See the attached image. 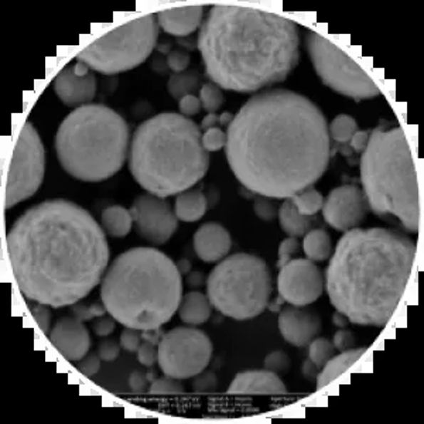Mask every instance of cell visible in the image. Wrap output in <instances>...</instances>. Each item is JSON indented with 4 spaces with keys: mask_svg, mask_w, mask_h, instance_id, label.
<instances>
[{
    "mask_svg": "<svg viewBox=\"0 0 424 424\" xmlns=\"http://www.w3.org/2000/svg\"><path fill=\"white\" fill-rule=\"evenodd\" d=\"M225 153L251 192L287 200L311 188L329 169L331 138L321 109L283 88L256 93L227 130Z\"/></svg>",
    "mask_w": 424,
    "mask_h": 424,
    "instance_id": "obj_1",
    "label": "cell"
},
{
    "mask_svg": "<svg viewBox=\"0 0 424 424\" xmlns=\"http://www.w3.org/2000/svg\"><path fill=\"white\" fill-rule=\"evenodd\" d=\"M7 252L21 294L54 309L73 306L102 281L109 263L105 232L67 200L29 208L10 228Z\"/></svg>",
    "mask_w": 424,
    "mask_h": 424,
    "instance_id": "obj_2",
    "label": "cell"
},
{
    "mask_svg": "<svg viewBox=\"0 0 424 424\" xmlns=\"http://www.w3.org/2000/svg\"><path fill=\"white\" fill-rule=\"evenodd\" d=\"M197 46L212 84L241 93L286 81L300 58L294 21L241 6H212Z\"/></svg>",
    "mask_w": 424,
    "mask_h": 424,
    "instance_id": "obj_3",
    "label": "cell"
},
{
    "mask_svg": "<svg viewBox=\"0 0 424 424\" xmlns=\"http://www.w3.org/2000/svg\"><path fill=\"white\" fill-rule=\"evenodd\" d=\"M415 257L416 244L398 231H346L326 270L331 304L352 324L385 327L406 291Z\"/></svg>",
    "mask_w": 424,
    "mask_h": 424,
    "instance_id": "obj_4",
    "label": "cell"
},
{
    "mask_svg": "<svg viewBox=\"0 0 424 424\" xmlns=\"http://www.w3.org/2000/svg\"><path fill=\"white\" fill-rule=\"evenodd\" d=\"M100 299L108 313L128 329H162L180 307L181 274L167 254L155 248H133L106 269Z\"/></svg>",
    "mask_w": 424,
    "mask_h": 424,
    "instance_id": "obj_5",
    "label": "cell"
},
{
    "mask_svg": "<svg viewBox=\"0 0 424 424\" xmlns=\"http://www.w3.org/2000/svg\"><path fill=\"white\" fill-rule=\"evenodd\" d=\"M210 155L200 128L187 116L160 113L135 132L129 170L149 194L167 198L194 187L207 174Z\"/></svg>",
    "mask_w": 424,
    "mask_h": 424,
    "instance_id": "obj_6",
    "label": "cell"
},
{
    "mask_svg": "<svg viewBox=\"0 0 424 424\" xmlns=\"http://www.w3.org/2000/svg\"><path fill=\"white\" fill-rule=\"evenodd\" d=\"M361 181L369 210L396 217L408 232L419 229V185L412 150L402 128L378 126L361 157Z\"/></svg>",
    "mask_w": 424,
    "mask_h": 424,
    "instance_id": "obj_7",
    "label": "cell"
},
{
    "mask_svg": "<svg viewBox=\"0 0 424 424\" xmlns=\"http://www.w3.org/2000/svg\"><path fill=\"white\" fill-rule=\"evenodd\" d=\"M129 125L113 109L88 103L73 110L56 135L57 157L70 175L85 182L110 178L129 157Z\"/></svg>",
    "mask_w": 424,
    "mask_h": 424,
    "instance_id": "obj_8",
    "label": "cell"
},
{
    "mask_svg": "<svg viewBox=\"0 0 424 424\" xmlns=\"http://www.w3.org/2000/svg\"><path fill=\"white\" fill-rule=\"evenodd\" d=\"M207 296L222 316L245 321L262 314L272 296V274L254 254L225 257L208 276Z\"/></svg>",
    "mask_w": 424,
    "mask_h": 424,
    "instance_id": "obj_9",
    "label": "cell"
},
{
    "mask_svg": "<svg viewBox=\"0 0 424 424\" xmlns=\"http://www.w3.org/2000/svg\"><path fill=\"white\" fill-rule=\"evenodd\" d=\"M156 14H146L99 37L77 56L91 70L113 76L139 67L153 53L159 38Z\"/></svg>",
    "mask_w": 424,
    "mask_h": 424,
    "instance_id": "obj_10",
    "label": "cell"
},
{
    "mask_svg": "<svg viewBox=\"0 0 424 424\" xmlns=\"http://www.w3.org/2000/svg\"><path fill=\"white\" fill-rule=\"evenodd\" d=\"M306 47L323 84L355 100L381 95L373 80L334 43L316 31H307Z\"/></svg>",
    "mask_w": 424,
    "mask_h": 424,
    "instance_id": "obj_11",
    "label": "cell"
},
{
    "mask_svg": "<svg viewBox=\"0 0 424 424\" xmlns=\"http://www.w3.org/2000/svg\"><path fill=\"white\" fill-rule=\"evenodd\" d=\"M46 170V153L43 142L30 122H26L13 150L6 184L4 207L33 197L40 188Z\"/></svg>",
    "mask_w": 424,
    "mask_h": 424,
    "instance_id": "obj_12",
    "label": "cell"
},
{
    "mask_svg": "<svg viewBox=\"0 0 424 424\" xmlns=\"http://www.w3.org/2000/svg\"><path fill=\"white\" fill-rule=\"evenodd\" d=\"M157 352L165 375L181 381L205 371L212 356V342L201 330L180 327L162 337Z\"/></svg>",
    "mask_w": 424,
    "mask_h": 424,
    "instance_id": "obj_13",
    "label": "cell"
},
{
    "mask_svg": "<svg viewBox=\"0 0 424 424\" xmlns=\"http://www.w3.org/2000/svg\"><path fill=\"white\" fill-rule=\"evenodd\" d=\"M277 289L283 301L294 307H306L323 294L324 277L310 259H291L280 267Z\"/></svg>",
    "mask_w": 424,
    "mask_h": 424,
    "instance_id": "obj_14",
    "label": "cell"
},
{
    "mask_svg": "<svg viewBox=\"0 0 424 424\" xmlns=\"http://www.w3.org/2000/svg\"><path fill=\"white\" fill-rule=\"evenodd\" d=\"M138 234L153 245H163L177 229L178 218L169 202L153 194L138 197L129 210Z\"/></svg>",
    "mask_w": 424,
    "mask_h": 424,
    "instance_id": "obj_15",
    "label": "cell"
},
{
    "mask_svg": "<svg viewBox=\"0 0 424 424\" xmlns=\"http://www.w3.org/2000/svg\"><path fill=\"white\" fill-rule=\"evenodd\" d=\"M368 210L363 191L353 184H348L330 192L323 205V215L330 227L346 232L356 228L365 219Z\"/></svg>",
    "mask_w": 424,
    "mask_h": 424,
    "instance_id": "obj_16",
    "label": "cell"
},
{
    "mask_svg": "<svg viewBox=\"0 0 424 424\" xmlns=\"http://www.w3.org/2000/svg\"><path fill=\"white\" fill-rule=\"evenodd\" d=\"M54 91L61 102L70 108L88 105L96 93V78L89 67L78 61L64 68L54 80Z\"/></svg>",
    "mask_w": 424,
    "mask_h": 424,
    "instance_id": "obj_17",
    "label": "cell"
},
{
    "mask_svg": "<svg viewBox=\"0 0 424 424\" xmlns=\"http://www.w3.org/2000/svg\"><path fill=\"white\" fill-rule=\"evenodd\" d=\"M279 330L289 343L306 346L321 331L320 316L307 307H286L279 316Z\"/></svg>",
    "mask_w": 424,
    "mask_h": 424,
    "instance_id": "obj_18",
    "label": "cell"
},
{
    "mask_svg": "<svg viewBox=\"0 0 424 424\" xmlns=\"http://www.w3.org/2000/svg\"><path fill=\"white\" fill-rule=\"evenodd\" d=\"M48 336L57 351L68 361L83 359L91 346L86 327L76 317H64L58 320Z\"/></svg>",
    "mask_w": 424,
    "mask_h": 424,
    "instance_id": "obj_19",
    "label": "cell"
},
{
    "mask_svg": "<svg viewBox=\"0 0 424 424\" xmlns=\"http://www.w3.org/2000/svg\"><path fill=\"white\" fill-rule=\"evenodd\" d=\"M231 235L219 224L208 222L200 227L194 235V249L197 256L207 262H218L231 251Z\"/></svg>",
    "mask_w": 424,
    "mask_h": 424,
    "instance_id": "obj_20",
    "label": "cell"
},
{
    "mask_svg": "<svg viewBox=\"0 0 424 424\" xmlns=\"http://www.w3.org/2000/svg\"><path fill=\"white\" fill-rule=\"evenodd\" d=\"M228 392L232 395H284L287 389L277 373L264 369L238 373Z\"/></svg>",
    "mask_w": 424,
    "mask_h": 424,
    "instance_id": "obj_21",
    "label": "cell"
},
{
    "mask_svg": "<svg viewBox=\"0 0 424 424\" xmlns=\"http://www.w3.org/2000/svg\"><path fill=\"white\" fill-rule=\"evenodd\" d=\"M202 19V6H187L180 9L163 10L157 14L159 26L171 36L178 38L194 33Z\"/></svg>",
    "mask_w": 424,
    "mask_h": 424,
    "instance_id": "obj_22",
    "label": "cell"
},
{
    "mask_svg": "<svg viewBox=\"0 0 424 424\" xmlns=\"http://www.w3.org/2000/svg\"><path fill=\"white\" fill-rule=\"evenodd\" d=\"M178 314L188 326L204 324L211 317V303L208 296L200 291H190L181 299Z\"/></svg>",
    "mask_w": 424,
    "mask_h": 424,
    "instance_id": "obj_23",
    "label": "cell"
},
{
    "mask_svg": "<svg viewBox=\"0 0 424 424\" xmlns=\"http://www.w3.org/2000/svg\"><path fill=\"white\" fill-rule=\"evenodd\" d=\"M366 349H368L366 346L351 348V349L343 351L342 353H339L338 356L331 358L323 366V371L317 376V389L320 391L324 386L334 382L337 378H339L343 372H346L366 352Z\"/></svg>",
    "mask_w": 424,
    "mask_h": 424,
    "instance_id": "obj_24",
    "label": "cell"
},
{
    "mask_svg": "<svg viewBox=\"0 0 424 424\" xmlns=\"http://www.w3.org/2000/svg\"><path fill=\"white\" fill-rule=\"evenodd\" d=\"M208 210V201L201 190H190L178 194L175 200V217L184 222L201 219Z\"/></svg>",
    "mask_w": 424,
    "mask_h": 424,
    "instance_id": "obj_25",
    "label": "cell"
},
{
    "mask_svg": "<svg viewBox=\"0 0 424 424\" xmlns=\"http://www.w3.org/2000/svg\"><path fill=\"white\" fill-rule=\"evenodd\" d=\"M314 217L300 214L291 198H287L279 210L280 227L291 238H300L311 231V227L316 221Z\"/></svg>",
    "mask_w": 424,
    "mask_h": 424,
    "instance_id": "obj_26",
    "label": "cell"
},
{
    "mask_svg": "<svg viewBox=\"0 0 424 424\" xmlns=\"http://www.w3.org/2000/svg\"><path fill=\"white\" fill-rule=\"evenodd\" d=\"M102 225L110 237L123 238L133 227V217L129 210L120 205H113L102 212Z\"/></svg>",
    "mask_w": 424,
    "mask_h": 424,
    "instance_id": "obj_27",
    "label": "cell"
},
{
    "mask_svg": "<svg viewBox=\"0 0 424 424\" xmlns=\"http://www.w3.org/2000/svg\"><path fill=\"white\" fill-rule=\"evenodd\" d=\"M303 251L311 262H324L331 256V238L324 229H311L304 235Z\"/></svg>",
    "mask_w": 424,
    "mask_h": 424,
    "instance_id": "obj_28",
    "label": "cell"
},
{
    "mask_svg": "<svg viewBox=\"0 0 424 424\" xmlns=\"http://www.w3.org/2000/svg\"><path fill=\"white\" fill-rule=\"evenodd\" d=\"M198 86H200V74L195 70L171 76L167 84L170 95L178 100L187 95H192L198 89Z\"/></svg>",
    "mask_w": 424,
    "mask_h": 424,
    "instance_id": "obj_29",
    "label": "cell"
},
{
    "mask_svg": "<svg viewBox=\"0 0 424 424\" xmlns=\"http://www.w3.org/2000/svg\"><path fill=\"white\" fill-rule=\"evenodd\" d=\"M291 200L297 207L299 212L307 217H314L319 211L323 210V205H324L323 195L314 188H307L300 194L294 195Z\"/></svg>",
    "mask_w": 424,
    "mask_h": 424,
    "instance_id": "obj_30",
    "label": "cell"
},
{
    "mask_svg": "<svg viewBox=\"0 0 424 424\" xmlns=\"http://www.w3.org/2000/svg\"><path fill=\"white\" fill-rule=\"evenodd\" d=\"M358 132V125L353 118L348 115H338L331 125L329 126V133L330 138H333L336 142L341 145L349 143L352 136Z\"/></svg>",
    "mask_w": 424,
    "mask_h": 424,
    "instance_id": "obj_31",
    "label": "cell"
},
{
    "mask_svg": "<svg viewBox=\"0 0 424 424\" xmlns=\"http://www.w3.org/2000/svg\"><path fill=\"white\" fill-rule=\"evenodd\" d=\"M309 345V356L317 365L319 369L323 368L334 356V343L327 338H314Z\"/></svg>",
    "mask_w": 424,
    "mask_h": 424,
    "instance_id": "obj_32",
    "label": "cell"
},
{
    "mask_svg": "<svg viewBox=\"0 0 424 424\" xmlns=\"http://www.w3.org/2000/svg\"><path fill=\"white\" fill-rule=\"evenodd\" d=\"M200 100L207 112L215 113L224 103V93L218 85L204 84L200 91Z\"/></svg>",
    "mask_w": 424,
    "mask_h": 424,
    "instance_id": "obj_33",
    "label": "cell"
},
{
    "mask_svg": "<svg viewBox=\"0 0 424 424\" xmlns=\"http://www.w3.org/2000/svg\"><path fill=\"white\" fill-rule=\"evenodd\" d=\"M152 395H180L184 393V386L178 382V379L165 376L160 379H155L149 389Z\"/></svg>",
    "mask_w": 424,
    "mask_h": 424,
    "instance_id": "obj_34",
    "label": "cell"
},
{
    "mask_svg": "<svg viewBox=\"0 0 424 424\" xmlns=\"http://www.w3.org/2000/svg\"><path fill=\"white\" fill-rule=\"evenodd\" d=\"M264 369L280 375H286L290 369V358L283 351H274L264 358Z\"/></svg>",
    "mask_w": 424,
    "mask_h": 424,
    "instance_id": "obj_35",
    "label": "cell"
},
{
    "mask_svg": "<svg viewBox=\"0 0 424 424\" xmlns=\"http://www.w3.org/2000/svg\"><path fill=\"white\" fill-rule=\"evenodd\" d=\"M227 133L222 132L219 128H212L207 132H204V135L201 136V142L204 149L210 153V152H218L222 148L227 146Z\"/></svg>",
    "mask_w": 424,
    "mask_h": 424,
    "instance_id": "obj_36",
    "label": "cell"
},
{
    "mask_svg": "<svg viewBox=\"0 0 424 424\" xmlns=\"http://www.w3.org/2000/svg\"><path fill=\"white\" fill-rule=\"evenodd\" d=\"M274 198L259 195L254 202V214L263 221H273L279 215V207L273 201Z\"/></svg>",
    "mask_w": 424,
    "mask_h": 424,
    "instance_id": "obj_37",
    "label": "cell"
},
{
    "mask_svg": "<svg viewBox=\"0 0 424 424\" xmlns=\"http://www.w3.org/2000/svg\"><path fill=\"white\" fill-rule=\"evenodd\" d=\"M218 386V379L217 375L211 371H202L198 375H195L194 382H192V389L198 393H204V392H211L215 391Z\"/></svg>",
    "mask_w": 424,
    "mask_h": 424,
    "instance_id": "obj_38",
    "label": "cell"
},
{
    "mask_svg": "<svg viewBox=\"0 0 424 424\" xmlns=\"http://www.w3.org/2000/svg\"><path fill=\"white\" fill-rule=\"evenodd\" d=\"M31 316L38 324L40 330L46 334H50V324H51V311L48 306L41 304V303H34L31 307Z\"/></svg>",
    "mask_w": 424,
    "mask_h": 424,
    "instance_id": "obj_39",
    "label": "cell"
},
{
    "mask_svg": "<svg viewBox=\"0 0 424 424\" xmlns=\"http://www.w3.org/2000/svg\"><path fill=\"white\" fill-rule=\"evenodd\" d=\"M300 251V244L297 241V238H287L280 244L279 248V262H277V267H283L287 262L291 260V256L297 254Z\"/></svg>",
    "mask_w": 424,
    "mask_h": 424,
    "instance_id": "obj_40",
    "label": "cell"
},
{
    "mask_svg": "<svg viewBox=\"0 0 424 424\" xmlns=\"http://www.w3.org/2000/svg\"><path fill=\"white\" fill-rule=\"evenodd\" d=\"M140 343H142V331L125 327V330L120 334L122 348L126 349L128 352H138Z\"/></svg>",
    "mask_w": 424,
    "mask_h": 424,
    "instance_id": "obj_41",
    "label": "cell"
},
{
    "mask_svg": "<svg viewBox=\"0 0 424 424\" xmlns=\"http://www.w3.org/2000/svg\"><path fill=\"white\" fill-rule=\"evenodd\" d=\"M138 359L145 366H153L159 361V352L156 351V345L143 341L138 349Z\"/></svg>",
    "mask_w": 424,
    "mask_h": 424,
    "instance_id": "obj_42",
    "label": "cell"
},
{
    "mask_svg": "<svg viewBox=\"0 0 424 424\" xmlns=\"http://www.w3.org/2000/svg\"><path fill=\"white\" fill-rule=\"evenodd\" d=\"M167 66L170 70H172L177 74L184 73L190 66V56L181 50L170 51L167 56Z\"/></svg>",
    "mask_w": 424,
    "mask_h": 424,
    "instance_id": "obj_43",
    "label": "cell"
},
{
    "mask_svg": "<svg viewBox=\"0 0 424 424\" xmlns=\"http://www.w3.org/2000/svg\"><path fill=\"white\" fill-rule=\"evenodd\" d=\"M178 106H180V110H181V113L184 116H194L202 108L200 98H197L194 95H187V96L181 98L180 102H178Z\"/></svg>",
    "mask_w": 424,
    "mask_h": 424,
    "instance_id": "obj_44",
    "label": "cell"
},
{
    "mask_svg": "<svg viewBox=\"0 0 424 424\" xmlns=\"http://www.w3.org/2000/svg\"><path fill=\"white\" fill-rule=\"evenodd\" d=\"M100 368V356L96 353L85 355L78 362V369L84 373L85 376H93Z\"/></svg>",
    "mask_w": 424,
    "mask_h": 424,
    "instance_id": "obj_45",
    "label": "cell"
},
{
    "mask_svg": "<svg viewBox=\"0 0 424 424\" xmlns=\"http://www.w3.org/2000/svg\"><path fill=\"white\" fill-rule=\"evenodd\" d=\"M116 320L110 316V317H98V320L93 321L92 324V329L95 331L96 336L99 337H108L110 336L113 331H115V327H116Z\"/></svg>",
    "mask_w": 424,
    "mask_h": 424,
    "instance_id": "obj_46",
    "label": "cell"
},
{
    "mask_svg": "<svg viewBox=\"0 0 424 424\" xmlns=\"http://www.w3.org/2000/svg\"><path fill=\"white\" fill-rule=\"evenodd\" d=\"M119 352H120V346L112 339H106V341L100 342V345L98 348V353H99L100 359L106 361V362L115 361L119 356Z\"/></svg>",
    "mask_w": 424,
    "mask_h": 424,
    "instance_id": "obj_47",
    "label": "cell"
},
{
    "mask_svg": "<svg viewBox=\"0 0 424 424\" xmlns=\"http://www.w3.org/2000/svg\"><path fill=\"white\" fill-rule=\"evenodd\" d=\"M333 343H334V348L336 349L343 352V351H348V349L353 348V345H355V337H353V334L351 331L341 329L339 331L336 333Z\"/></svg>",
    "mask_w": 424,
    "mask_h": 424,
    "instance_id": "obj_48",
    "label": "cell"
},
{
    "mask_svg": "<svg viewBox=\"0 0 424 424\" xmlns=\"http://www.w3.org/2000/svg\"><path fill=\"white\" fill-rule=\"evenodd\" d=\"M369 136H371V132H369V130L356 132V133L352 136V139L349 140L352 149H353L356 153H363V150H365L366 146H368Z\"/></svg>",
    "mask_w": 424,
    "mask_h": 424,
    "instance_id": "obj_49",
    "label": "cell"
},
{
    "mask_svg": "<svg viewBox=\"0 0 424 424\" xmlns=\"http://www.w3.org/2000/svg\"><path fill=\"white\" fill-rule=\"evenodd\" d=\"M71 311H73L74 317H76L77 320L83 321V323H84V321H91V320H93V319H96L91 306H85V304L76 303V304L71 306Z\"/></svg>",
    "mask_w": 424,
    "mask_h": 424,
    "instance_id": "obj_50",
    "label": "cell"
},
{
    "mask_svg": "<svg viewBox=\"0 0 424 424\" xmlns=\"http://www.w3.org/2000/svg\"><path fill=\"white\" fill-rule=\"evenodd\" d=\"M146 383H148V378L142 372L135 371V372L130 373V376H129V386H130V389L133 392H136V393L143 392L146 389Z\"/></svg>",
    "mask_w": 424,
    "mask_h": 424,
    "instance_id": "obj_51",
    "label": "cell"
},
{
    "mask_svg": "<svg viewBox=\"0 0 424 424\" xmlns=\"http://www.w3.org/2000/svg\"><path fill=\"white\" fill-rule=\"evenodd\" d=\"M301 373H303V376H304L306 379L314 381V379H317V376H319V368H317V365L309 358V359L303 363V366H301Z\"/></svg>",
    "mask_w": 424,
    "mask_h": 424,
    "instance_id": "obj_52",
    "label": "cell"
},
{
    "mask_svg": "<svg viewBox=\"0 0 424 424\" xmlns=\"http://www.w3.org/2000/svg\"><path fill=\"white\" fill-rule=\"evenodd\" d=\"M165 336V333L162 331V329H156V330H143L142 331V339L148 341L153 345H159L160 339Z\"/></svg>",
    "mask_w": 424,
    "mask_h": 424,
    "instance_id": "obj_53",
    "label": "cell"
},
{
    "mask_svg": "<svg viewBox=\"0 0 424 424\" xmlns=\"http://www.w3.org/2000/svg\"><path fill=\"white\" fill-rule=\"evenodd\" d=\"M187 284L192 289H198L204 284V274L200 272H190L187 274Z\"/></svg>",
    "mask_w": 424,
    "mask_h": 424,
    "instance_id": "obj_54",
    "label": "cell"
},
{
    "mask_svg": "<svg viewBox=\"0 0 424 424\" xmlns=\"http://www.w3.org/2000/svg\"><path fill=\"white\" fill-rule=\"evenodd\" d=\"M217 125H219V116L217 113H210L204 118L202 123H201V129L204 132L212 129V128H217Z\"/></svg>",
    "mask_w": 424,
    "mask_h": 424,
    "instance_id": "obj_55",
    "label": "cell"
},
{
    "mask_svg": "<svg viewBox=\"0 0 424 424\" xmlns=\"http://www.w3.org/2000/svg\"><path fill=\"white\" fill-rule=\"evenodd\" d=\"M175 264H177V269H178L181 276H184V274L187 276L190 273V270H191V263H190L188 259H181Z\"/></svg>",
    "mask_w": 424,
    "mask_h": 424,
    "instance_id": "obj_56",
    "label": "cell"
},
{
    "mask_svg": "<svg viewBox=\"0 0 424 424\" xmlns=\"http://www.w3.org/2000/svg\"><path fill=\"white\" fill-rule=\"evenodd\" d=\"M333 323H334V326H337L338 329H345L346 326H348V319L343 316V314H341V313H336L334 316H333Z\"/></svg>",
    "mask_w": 424,
    "mask_h": 424,
    "instance_id": "obj_57",
    "label": "cell"
},
{
    "mask_svg": "<svg viewBox=\"0 0 424 424\" xmlns=\"http://www.w3.org/2000/svg\"><path fill=\"white\" fill-rule=\"evenodd\" d=\"M234 119H235V116H234L232 113L225 112V113H222V115L219 116V125H221V126H229L231 122H232Z\"/></svg>",
    "mask_w": 424,
    "mask_h": 424,
    "instance_id": "obj_58",
    "label": "cell"
},
{
    "mask_svg": "<svg viewBox=\"0 0 424 424\" xmlns=\"http://www.w3.org/2000/svg\"><path fill=\"white\" fill-rule=\"evenodd\" d=\"M171 48V44H165V46H157V50L162 53V54H167Z\"/></svg>",
    "mask_w": 424,
    "mask_h": 424,
    "instance_id": "obj_59",
    "label": "cell"
}]
</instances>
